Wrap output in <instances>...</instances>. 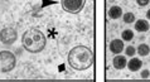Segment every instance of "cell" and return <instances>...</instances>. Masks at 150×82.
<instances>
[{
	"mask_svg": "<svg viewBox=\"0 0 150 82\" xmlns=\"http://www.w3.org/2000/svg\"><path fill=\"white\" fill-rule=\"evenodd\" d=\"M122 22L125 24H131L135 22V14L132 11H127V13L122 14Z\"/></svg>",
	"mask_w": 150,
	"mask_h": 82,
	"instance_id": "obj_12",
	"label": "cell"
},
{
	"mask_svg": "<svg viewBox=\"0 0 150 82\" xmlns=\"http://www.w3.org/2000/svg\"><path fill=\"white\" fill-rule=\"evenodd\" d=\"M126 64H127V61H126V57L125 56L116 54L114 57V59H112V66H114V68H116V69H124L126 67Z\"/></svg>",
	"mask_w": 150,
	"mask_h": 82,
	"instance_id": "obj_7",
	"label": "cell"
},
{
	"mask_svg": "<svg viewBox=\"0 0 150 82\" xmlns=\"http://www.w3.org/2000/svg\"><path fill=\"white\" fill-rule=\"evenodd\" d=\"M67 62L71 68L76 71H86L95 62V54L92 49L86 46H76L69 51Z\"/></svg>",
	"mask_w": 150,
	"mask_h": 82,
	"instance_id": "obj_1",
	"label": "cell"
},
{
	"mask_svg": "<svg viewBox=\"0 0 150 82\" xmlns=\"http://www.w3.org/2000/svg\"><path fill=\"white\" fill-rule=\"evenodd\" d=\"M146 19H148V20H150V9L146 11Z\"/></svg>",
	"mask_w": 150,
	"mask_h": 82,
	"instance_id": "obj_17",
	"label": "cell"
},
{
	"mask_svg": "<svg viewBox=\"0 0 150 82\" xmlns=\"http://www.w3.org/2000/svg\"><path fill=\"white\" fill-rule=\"evenodd\" d=\"M18 39V33L14 28H10V27H5L0 30V42L5 46H11L14 44Z\"/></svg>",
	"mask_w": 150,
	"mask_h": 82,
	"instance_id": "obj_5",
	"label": "cell"
},
{
	"mask_svg": "<svg viewBox=\"0 0 150 82\" xmlns=\"http://www.w3.org/2000/svg\"><path fill=\"white\" fill-rule=\"evenodd\" d=\"M86 5V0H61V6L66 13L78 14Z\"/></svg>",
	"mask_w": 150,
	"mask_h": 82,
	"instance_id": "obj_4",
	"label": "cell"
},
{
	"mask_svg": "<svg viewBox=\"0 0 150 82\" xmlns=\"http://www.w3.org/2000/svg\"><path fill=\"white\" fill-rule=\"evenodd\" d=\"M109 48H110L111 53H114V54H121V52L125 49L122 39H114V40H111Z\"/></svg>",
	"mask_w": 150,
	"mask_h": 82,
	"instance_id": "obj_6",
	"label": "cell"
},
{
	"mask_svg": "<svg viewBox=\"0 0 150 82\" xmlns=\"http://www.w3.org/2000/svg\"><path fill=\"white\" fill-rule=\"evenodd\" d=\"M135 53H136V48H135V47L129 46V47L125 48V54L129 56V57H134Z\"/></svg>",
	"mask_w": 150,
	"mask_h": 82,
	"instance_id": "obj_14",
	"label": "cell"
},
{
	"mask_svg": "<svg viewBox=\"0 0 150 82\" xmlns=\"http://www.w3.org/2000/svg\"><path fill=\"white\" fill-rule=\"evenodd\" d=\"M149 3H150V0H136V4H137L139 6H141V8L146 6Z\"/></svg>",
	"mask_w": 150,
	"mask_h": 82,
	"instance_id": "obj_16",
	"label": "cell"
},
{
	"mask_svg": "<svg viewBox=\"0 0 150 82\" xmlns=\"http://www.w3.org/2000/svg\"><path fill=\"white\" fill-rule=\"evenodd\" d=\"M141 66H143V62H141L140 58H136V57H131V59L127 62L126 67L130 69L131 72H137L139 69L141 68Z\"/></svg>",
	"mask_w": 150,
	"mask_h": 82,
	"instance_id": "obj_8",
	"label": "cell"
},
{
	"mask_svg": "<svg viewBox=\"0 0 150 82\" xmlns=\"http://www.w3.org/2000/svg\"><path fill=\"white\" fill-rule=\"evenodd\" d=\"M122 9H121V6H117V5H114V6H111L109 11H107V15H109V18L110 19H120L122 16Z\"/></svg>",
	"mask_w": 150,
	"mask_h": 82,
	"instance_id": "obj_9",
	"label": "cell"
},
{
	"mask_svg": "<svg viewBox=\"0 0 150 82\" xmlns=\"http://www.w3.org/2000/svg\"><path fill=\"white\" fill-rule=\"evenodd\" d=\"M22 44L29 53H40L45 48L47 38L38 28H29L22 35Z\"/></svg>",
	"mask_w": 150,
	"mask_h": 82,
	"instance_id": "obj_2",
	"label": "cell"
},
{
	"mask_svg": "<svg viewBox=\"0 0 150 82\" xmlns=\"http://www.w3.org/2000/svg\"><path fill=\"white\" fill-rule=\"evenodd\" d=\"M140 77L141 78H149L150 77V71L149 69H144V71L140 72Z\"/></svg>",
	"mask_w": 150,
	"mask_h": 82,
	"instance_id": "obj_15",
	"label": "cell"
},
{
	"mask_svg": "<svg viewBox=\"0 0 150 82\" xmlns=\"http://www.w3.org/2000/svg\"><path fill=\"white\" fill-rule=\"evenodd\" d=\"M16 64L15 56L9 51H1L0 52V72L8 73L13 71Z\"/></svg>",
	"mask_w": 150,
	"mask_h": 82,
	"instance_id": "obj_3",
	"label": "cell"
},
{
	"mask_svg": "<svg viewBox=\"0 0 150 82\" xmlns=\"http://www.w3.org/2000/svg\"><path fill=\"white\" fill-rule=\"evenodd\" d=\"M136 53L140 57L148 56L149 53H150V47L148 46V44H145V43H141V44H139V47L136 48Z\"/></svg>",
	"mask_w": 150,
	"mask_h": 82,
	"instance_id": "obj_11",
	"label": "cell"
},
{
	"mask_svg": "<svg viewBox=\"0 0 150 82\" xmlns=\"http://www.w3.org/2000/svg\"><path fill=\"white\" fill-rule=\"evenodd\" d=\"M121 39L125 40V42H130V40L134 39V32L131 29H125L121 33Z\"/></svg>",
	"mask_w": 150,
	"mask_h": 82,
	"instance_id": "obj_13",
	"label": "cell"
},
{
	"mask_svg": "<svg viewBox=\"0 0 150 82\" xmlns=\"http://www.w3.org/2000/svg\"><path fill=\"white\" fill-rule=\"evenodd\" d=\"M149 22L145 19H139V20H135V30L139 32V33H145L149 30Z\"/></svg>",
	"mask_w": 150,
	"mask_h": 82,
	"instance_id": "obj_10",
	"label": "cell"
}]
</instances>
